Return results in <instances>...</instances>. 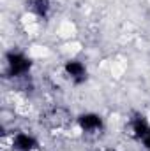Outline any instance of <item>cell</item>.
<instances>
[{
	"instance_id": "obj_1",
	"label": "cell",
	"mask_w": 150,
	"mask_h": 151,
	"mask_svg": "<svg viewBox=\"0 0 150 151\" xmlns=\"http://www.w3.org/2000/svg\"><path fill=\"white\" fill-rule=\"evenodd\" d=\"M30 60L21 55V53H7V67H9V76H21L25 72H28L30 69Z\"/></svg>"
},
{
	"instance_id": "obj_5",
	"label": "cell",
	"mask_w": 150,
	"mask_h": 151,
	"mask_svg": "<svg viewBox=\"0 0 150 151\" xmlns=\"http://www.w3.org/2000/svg\"><path fill=\"white\" fill-rule=\"evenodd\" d=\"M133 132H134V135H136L138 139H143V137H147V135L150 134L149 123H147L143 118H136V119L133 121Z\"/></svg>"
},
{
	"instance_id": "obj_2",
	"label": "cell",
	"mask_w": 150,
	"mask_h": 151,
	"mask_svg": "<svg viewBox=\"0 0 150 151\" xmlns=\"http://www.w3.org/2000/svg\"><path fill=\"white\" fill-rule=\"evenodd\" d=\"M79 127L87 132H92V130H99L103 127V119L97 116V114H83L79 116Z\"/></svg>"
},
{
	"instance_id": "obj_7",
	"label": "cell",
	"mask_w": 150,
	"mask_h": 151,
	"mask_svg": "<svg viewBox=\"0 0 150 151\" xmlns=\"http://www.w3.org/2000/svg\"><path fill=\"white\" fill-rule=\"evenodd\" d=\"M143 144H145V146L150 150V134L147 135V137H143Z\"/></svg>"
},
{
	"instance_id": "obj_3",
	"label": "cell",
	"mask_w": 150,
	"mask_h": 151,
	"mask_svg": "<svg viewBox=\"0 0 150 151\" xmlns=\"http://www.w3.org/2000/svg\"><path fill=\"white\" fill-rule=\"evenodd\" d=\"M66 72L71 76L73 79H76V83H81L85 79V74H87L85 65L81 62H78V60H69L66 63Z\"/></svg>"
},
{
	"instance_id": "obj_6",
	"label": "cell",
	"mask_w": 150,
	"mask_h": 151,
	"mask_svg": "<svg viewBox=\"0 0 150 151\" xmlns=\"http://www.w3.org/2000/svg\"><path fill=\"white\" fill-rule=\"evenodd\" d=\"M30 7L37 16L44 18L50 11V0H30Z\"/></svg>"
},
{
	"instance_id": "obj_4",
	"label": "cell",
	"mask_w": 150,
	"mask_h": 151,
	"mask_svg": "<svg viewBox=\"0 0 150 151\" xmlns=\"http://www.w3.org/2000/svg\"><path fill=\"white\" fill-rule=\"evenodd\" d=\"M36 146H37L36 139L32 135H28V134H18L14 137V148H18L20 151H30Z\"/></svg>"
}]
</instances>
